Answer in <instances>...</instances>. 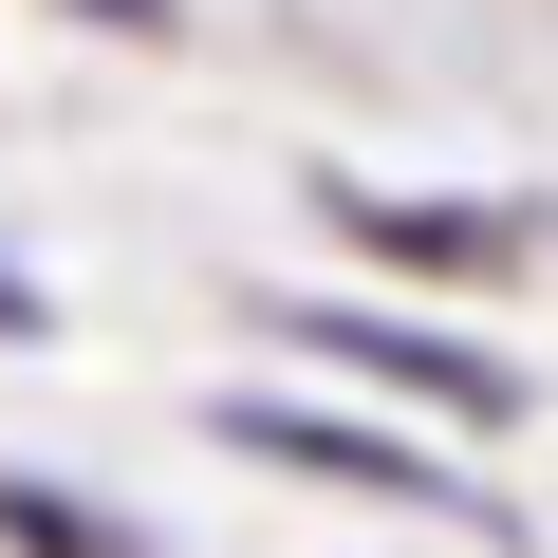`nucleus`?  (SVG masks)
Segmentation results:
<instances>
[{
	"mask_svg": "<svg viewBox=\"0 0 558 558\" xmlns=\"http://www.w3.org/2000/svg\"><path fill=\"white\" fill-rule=\"evenodd\" d=\"M0 558H149V521H112L94 484H38V465H0Z\"/></svg>",
	"mask_w": 558,
	"mask_h": 558,
	"instance_id": "obj_4",
	"label": "nucleus"
},
{
	"mask_svg": "<svg viewBox=\"0 0 558 558\" xmlns=\"http://www.w3.org/2000/svg\"><path fill=\"white\" fill-rule=\"evenodd\" d=\"M94 20H149V38H168V0H94Z\"/></svg>",
	"mask_w": 558,
	"mask_h": 558,
	"instance_id": "obj_6",
	"label": "nucleus"
},
{
	"mask_svg": "<svg viewBox=\"0 0 558 558\" xmlns=\"http://www.w3.org/2000/svg\"><path fill=\"white\" fill-rule=\"evenodd\" d=\"M205 428H223L242 465H299V484L410 502V521H447V539H502V502H465V484H447V447H391V428H354V410H279V391H223Z\"/></svg>",
	"mask_w": 558,
	"mask_h": 558,
	"instance_id": "obj_1",
	"label": "nucleus"
},
{
	"mask_svg": "<svg viewBox=\"0 0 558 558\" xmlns=\"http://www.w3.org/2000/svg\"><path fill=\"white\" fill-rule=\"evenodd\" d=\"M0 336H38V279H20V260H0Z\"/></svg>",
	"mask_w": 558,
	"mask_h": 558,
	"instance_id": "obj_5",
	"label": "nucleus"
},
{
	"mask_svg": "<svg viewBox=\"0 0 558 558\" xmlns=\"http://www.w3.org/2000/svg\"><path fill=\"white\" fill-rule=\"evenodd\" d=\"M317 205H336V242H373L391 279H521V242H539L521 205H447V186H354V168H336Z\"/></svg>",
	"mask_w": 558,
	"mask_h": 558,
	"instance_id": "obj_3",
	"label": "nucleus"
},
{
	"mask_svg": "<svg viewBox=\"0 0 558 558\" xmlns=\"http://www.w3.org/2000/svg\"><path fill=\"white\" fill-rule=\"evenodd\" d=\"M279 317H299V354H336V373H373V391H410L447 428H521V373L465 354V336H410V317H354V299H279Z\"/></svg>",
	"mask_w": 558,
	"mask_h": 558,
	"instance_id": "obj_2",
	"label": "nucleus"
}]
</instances>
